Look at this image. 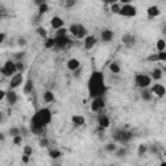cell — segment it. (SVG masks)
<instances>
[{
	"label": "cell",
	"mask_w": 166,
	"mask_h": 166,
	"mask_svg": "<svg viewBox=\"0 0 166 166\" xmlns=\"http://www.w3.org/2000/svg\"><path fill=\"white\" fill-rule=\"evenodd\" d=\"M2 17H3V14H2V10H0V20H2Z\"/></svg>",
	"instance_id": "56"
},
{
	"label": "cell",
	"mask_w": 166,
	"mask_h": 166,
	"mask_svg": "<svg viewBox=\"0 0 166 166\" xmlns=\"http://www.w3.org/2000/svg\"><path fill=\"white\" fill-rule=\"evenodd\" d=\"M79 74H81V69L78 67L77 70H74V75H75V77H79Z\"/></svg>",
	"instance_id": "51"
},
{
	"label": "cell",
	"mask_w": 166,
	"mask_h": 166,
	"mask_svg": "<svg viewBox=\"0 0 166 166\" xmlns=\"http://www.w3.org/2000/svg\"><path fill=\"white\" fill-rule=\"evenodd\" d=\"M14 57L18 60V61H22V59L25 57V52H21V53H17V55H14Z\"/></svg>",
	"instance_id": "45"
},
{
	"label": "cell",
	"mask_w": 166,
	"mask_h": 166,
	"mask_svg": "<svg viewBox=\"0 0 166 166\" xmlns=\"http://www.w3.org/2000/svg\"><path fill=\"white\" fill-rule=\"evenodd\" d=\"M96 38L94 35H87V36H84V48L86 50H91V48H94V46L96 44Z\"/></svg>",
	"instance_id": "11"
},
{
	"label": "cell",
	"mask_w": 166,
	"mask_h": 166,
	"mask_svg": "<svg viewBox=\"0 0 166 166\" xmlns=\"http://www.w3.org/2000/svg\"><path fill=\"white\" fill-rule=\"evenodd\" d=\"M50 157L53 158V160L60 158L61 157V152L60 151H56V149H52V151H50Z\"/></svg>",
	"instance_id": "32"
},
{
	"label": "cell",
	"mask_w": 166,
	"mask_h": 166,
	"mask_svg": "<svg viewBox=\"0 0 166 166\" xmlns=\"http://www.w3.org/2000/svg\"><path fill=\"white\" fill-rule=\"evenodd\" d=\"M43 99H44L46 103H52L55 100V95L52 91H46L44 94H43Z\"/></svg>",
	"instance_id": "22"
},
{
	"label": "cell",
	"mask_w": 166,
	"mask_h": 166,
	"mask_svg": "<svg viewBox=\"0 0 166 166\" xmlns=\"http://www.w3.org/2000/svg\"><path fill=\"white\" fill-rule=\"evenodd\" d=\"M147 151H148L147 145H145V144H140V145H139V149H138V155H139V157H143L145 153H147Z\"/></svg>",
	"instance_id": "27"
},
{
	"label": "cell",
	"mask_w": 166,
	"mask_h": 166,
	"mask_svg": "<svg viewBox=\"0 0 166 166\" xmlns=\"http://www.w3.org/2000/svg\"><path fill=\"white\" fill-rule=\"evenodd\" d=\"M115 151H117V149H115ZM126 152H127V151H126L125 148H122V149H119V151H117L115 155L118 156V157H122V156H125V155H126Z\"/></svg>",
	"instance_id": "44"
},
{
	"label": "cell",
	"mask_w": 166,
	"mask_h": 166,
	"mask_svg": "<svg viewBox=\"0 0 166 166\" xmlns=\"http://www.w3.org/2000/svg\"><path fill=\"white\" fill-rule=\"evenodd\" d=\"M0 71L4 77H12L13 74H16L17 70H16V63H13L12 60H8L5 61V65L3 67H0Z\"/></svg>",
	"instance_id": "3"
},
{
	"label": "cell",
	"mask_w": 166,
	"mask_h": 166,
	"mask_svg": "<svg viewBox=\"0 0 166 166\" xmlns=\"http://www.w3.org/2000/svg\"><path fill=\"white\" fill-rule=\"evenodd\" d=\"M88 92L92 99L100 97L107 92V86L104 83V75L100 71H94L88 79Z\"/></svg>",
	"instance_id": "2"
},
{
	"label": "cell",
	"mask_w": 166,
	"mask_h": 166,
	"mask_svg": "<svg viewBox=\"0 0 166 166\" xmlns=\"http://www.w3.org/2000/svg\"><path fill=\"white\" fill-rule=\"evenodd\" d=\"M5 97H7V100H8V104H10V105H14V104L17 103V94L13 91V90H10L9 92H7L5 94Z\"/></svg>",
	"instance_id": "14"
},
{
	"label": "cell",
	"mask_w": 166,
	"mask_h": 166,
	"mask_svg": "<svg viewBox=\"0 0 166 166\" xmlns=\"http://www.w3.org/2000/svg\"><path fill=\"white\" fill-rule=\"evenodd\" d=\"M84 36H87V29L83 27L82 25L79 26V30H78V34H77V38L78 39H82Z\"/></svg>",
	"instance_id": "25"
},
{
	"label": "cell",
	"mask_w": 166,
	"mask_h": 166,
	"mask_svg": "<svg viewBox=\"0 0 166 166\" xmlns=\"http://www.w3.org/2000/svg\"><path fill=\"white\" fill-rule=\"evenodd\" d=\"M23 83V75L22 73H16L10 77V83H9V88L10 90H14L17 87H20V86Z\"/></svg>",
	"instance_id": "8"
},
{
	"label": "cell",
	"mask_w": 166,
	"mask_h": 166,
	"mask_svg": "<svg viewBox=\"0 0 166 166\" xmlns=\"http://www.w3.org/2000/svg\"><path fill=\"white\" fill-rule=\"evenodd\" d=\"M53 39H55V47L57 48H66L71 43L66 35H56Z\"/></svg>",
	"instance_id": "7"
},
{
	"label": "cell",
	"mask_w": 166,
	"mask_h": 166,
	"mask_svg": "<svg viewBox=\"0 0 166 166\" xmlns=\"http://www.w3.org/2000/svg\"><path fill=\"white\" fill-rule=\"evenodd\" d=\"M22 161H23V162H29V156L23 155V157H22Z\"/></svg>",
	"instance_id": "52"
},
{
	"label": "cell",
	"mask_w": 166,
	"mask_h": 166,
	"mask_svg": "<svg viewBox=\"0 0 166 166\" xmlns=\"http://www.w3.org/2000/svg\"><path fill=\"white\" fill-rule=\"evenodd\" d=\"M104 107H105V103H104L103 97H95L94 100H92L91 103V110L92 112H99L100 109H103Z\"/></svg>",
	"instance_id": "9"
},
{
	"label": "cell",
	"mask_w": 166,
	"mask_h": 166,
	"mask_svg": "<svg viewBox=\"0 0 166 166\" xmlns=\"http://www.w3.org/2000/svg\"><path fill=\"white\" fill-rule=\"evenodd\" d=\"M34 3H35L36 5H40V4H43V3H46V0H34Z\"/></svg>",
	"instance_id": "49"
},
{
	"label": "cell",
	"mask_w": 166,
	"mask_h": 166,
	"mask_svg": "<svg viewBox=\"0 0 166 166\" xmlns=\"http://www.w3.org/2000/svg\"><path fill=\"white\" fill-rule=\"evenodd\" d=\"M152 82V78L147 74H136L135 75V83L140 88H147L149 87V84Z\"/></svg>",
	"instance_id": "4"
},
{
	"label": "cell",
	"mask_w": 166,
	"mask_h": 166,
	"mask_svg": "<svg viewBox=\"0 0 166 166\" xmlns=\"http://www.w3.org/2000/svg\"><path fill=\"white\" fill-rule=\"evenodd\" d=\"M78 67H81V63H79L78 59H70L69 61H67V69L69 70L74 71V70L78 69Z\"/></svg>",
	"instance_id": "15"
},
{
	"label": "cell",
	"mask_w": 166,
	"mask_h": 166,
	"mask_svg": "<svg viewBox=\"0 0 166 166\" xmlns=\"http://www.w3.org/2000/svg\"><path fill=\"white\" fill-rule=\"evenodd\" d=\"M109 70L112 71V73H114V74H118V73L121 71V67H119V65L117 64V63H110Z\"/></svg>",
	"instance_id": "24"
},
{
	"label": "cell",
	"mask_w": 166,
	"mask_h": 166,
	"mask_svg": "<svg viewBox=\"0 0 166 166\" xmlns=\"http://www.w3.org/2000/svg\"><path fill=\"white\" fill-rule=\"evenodd\" d=\"M97 123H99V126L101 128H107L110 125V121H109V118H108L107 115L101 114V115H99V118H97Z\"/></svg>",
	"instance_id": "13"
},
{
	"label": "cell",
	"mask_w": 166,
	"mask_h": 166,
	"mask_svg": "<svg viewBox=\"0 0 166 166\" xmlns=\"http://www.w3.org/2000/svg\"><path fill=\"white\" fill-rule=\"evenodd\" d=\"M33 90H34V82L31 79H27L25 83V87H23V92H25V94H31Z\"/></svg>",
	"instance_id": "21"
},
{
	"label": "cell",
	"mask_w": 166,
	"mask_h": 166,
	"mask_svg": "<svg viewBox=\"0 0 166 166\" xmlns=\"http://www.w3.org/2000/svg\"><path fill=\"white\" fill-rule=\"evenodd\" d=\"M5 94H7V92H4L2 88H0V101H2V100L4 99V97H5Z\"/></svg>",
	"instance_id": "47"
},
{
	"label": "cell",
	"mask_w": 166,
	"mask_h": 166,
	"mask_svg": "<svg viewBox=\"0 0 166 166\" xmlns=\"http://www.w3.org/2000/svg\"><path fill=\"white\" fill-rule=\"evenodd\" d=\"M135 36L134 35H131V34H126V35H123L122 36V43L123 44H126V46H132V44H135Z\"/></svg>",
	"instance_id": "16"
},
{
	"label": "cell",
	"mask_w": 166,
	"mask_h": 166,
	"mask_svg": "<svg viewBox=\"0 0 166 166\" xmlns=\"http://www.w3.org/2000/svg\"><path fill=\"white\" fill-rule=\"evenodd\" d=\"M105 2H107L108 4H110V5H112V4H115V3H118V0H105Z\"/></svg>",
	"instance_id": "50"
},
{
	"label": "cell",
	"mask_w": 166,
	"mask_h": 166,
	"mask_svg": "<svg viewBox=\"0 0 166 166\" xmlns=\"http://www.w3.org/2000/svg\"><path fill=\"white\" fill-rule=\"evenodd\" d=\"M151 92H152V94H155L156 96H158V97H164V96H165V92H166V90H165V87H164L162 84H158V83H156V84L152 87Z\"/></svg>",
	"instance_id": "10"
},
{
	"label": "cell",
	"mask_w": 166,
	"mask_h": 166,
	"mask_svg": "<svg viewBox=\"0 0 166 166\" xmlns=\"http://www.w3.org/2000/svg\"><path fill=\"white\" fill-rule=\"evenodd\" d=\"M52 119V113L48 108H42L36 112L30 121V131L34 135H42L44 131V127L50 125Z\"/></svg>",
	"instance_id": "1"
},
{
	"label": "cell",
	"mask_w": 166,
	"mask_h": 166,
	"mask_svg": "<svg viewBox=\"0 0 166 166\" xmlns=\"http://www.w3.org/2000/svg\"><path fill=\"white\" fill-rule=\"evenodd\" d=\"M13 143H14L16 145H18V144H21V143H22V136H21V134H20V135H16V136H13Z\"/></svg>",
	"instance_id": "39"
},
{
	"label": "cell",
	"mask_w": 166,
	"mask_h": 166,
	"mask_svg": "<svg viewBox=\"0 0 166 166\" xmlns=\"http://www.w3.org/2000/svg\"><path fill=\"white\" fill-rule=\"evenodd\" d=\"M147 13H148V17L153 18V17H157L160 13H161V10H160V8L156 7V5H152V7H149L148 9H147Z\"/></svg>",
	"instance_id": "17"
},
{
	"label": "cell",
	"mask_w": 166,
	"mask_h": 166,
	"mask_svg": "<svg viewBox=\"0 0 166 166\" xmlns=\"http://www.w3.org/2000/svg\"><path fill=\"white\" fill-rule=\"evenodd\" d=\"M18 44H20V46H25L26 44V39L25 38H20V39H18Z\"/></svg>",
	"instance_id": "46"
},
{
	"label": "cell",
	"mask_w": 166,
	"mask_h": 166,
	"mask_svg": "<svg viewBox=\"0 0 166 166\" xmlns=\"http://www.w3.org/2000/svg\"><path fill=\"white\" fill-rule=\"evenodd\" d=\"M157 55H158V60L160 61H166V52L161 51V52H158Z\"/></svg>",
	"instance_id": "41"
},
{
	"label": "cell",
	"mask_w": 166,
	"mask_h": 166,
	"mask_svg": "<svg viewBox=\"0 0 166 166\" xmlns=\"http://www.w3.org/2000/svg\"><path fill=\"white\" fill-rule=\"evenodd\" d=\"M118 2H121V3H123V4H128L131 2V0H118Z\"/></svg>",
	"instance_id": "53"
},
{
	"label": "cell",
	"mask_w": 166,
	"mask_h": 166,
	"mask_svg": "<svg viewBox=\"0 0 166 166\" xmlns=\"http://www.w3.org/2000/svg\"><path fill=\"white\" fill-rule=\"evenodd\" d=\"M152 78H153V79H156V81H160V79L162 78V69L157 67V69L153 70V73H152Z\"/></svg>",
	"instance_id": "23"
},
{
	"label": "cell",
	"mask_w": 166,
	"mask_h": 166,
	"mask_svg": "<svg viewBox=\"0 0 166 166\" xmlns=\"http://www.w3.org/2000/svg\"><path fill=\"white\" fill-rule=\"evenodd\" d=\"M118 14L123 16V17H134V16H136V8L131 4H123V7H121Z\"/></svg>",
	"instance_id": "6"
},
{
	"label": "cell",
	"mask_w": 166,
	"mask_h": 166,
	"mask_svg": "<svg viewBox=\"0 0 166 166\" xmlns=\"http://www.w3.org/2000/svg\"><path fill=\"white\" fill-rule=\"evenodd\" d=\"M31 153H33V148L30 145H26L25 148H23V155H26V156H31Z\"/></svg>",
	"instance_id": "38"
},
{
	"label": "cell",
	"mask_w": 166,
	"mask_h": 166,
	"mask_svg": "<svg viewBox=\"0 0 166 166\" xmlns=\"http://www.w3.org/2000/svg\"><path fill=\"white\" fill-rule=\"evenodd\" d=\"M44 47L47 50H50V48H53L55 47V39L53 38H50V39H46V43H44Z\"/></svg>",
	"instance_id": "31"
},
{
	"label": "cell",
	"mask_w": 166,
	"mask_h": 166,
	"mask_svg": "<svg viewBox=\"0 0 166 166\" xmlns=\"http://www.w3.org/2000/svg\"><path fill=\"white\" fill-rule=\"evenodd\" d=\"M36 33H38V35L42 36L43 39H47V31H46L44 27H38L36 29Z\"/></svg>",
	"instance_id": "33"
},
{
	"label": "cell",
	"mask_w": 166,
	"mask_h": 166,
	"mask_svg": "<svg viewBox=\"0 0 166 166\" xmlns=\"http://www.w3.org/2000/svg\"><path fill=\"white\" fill-rule=\"evenodd\" d=\"M71 122L75 126H83L86 123V119H84L83 115H73L71 117Z\"/></svg>",
	"instance_id": "19"
},
{
	"label": "cell",
	"mask_w": 166,
	"mask_h": 166,
	"mask_svg": "<svg viewBox=\"0 0 166 166\" xmlns=\"http://www.w3.org/2000/svg\"><path fill=\"white\" fill-rule=\"evenodd\" d=\"M23 69H25V65H23L22 61H17V63H16V70H17V73H22Z\"/></svg>",
	"instance_id": "35"
},
{
	"label": "cell",
	"mask_w": 166,
	"mask_h": 166,
	"mask_svg": "<svg viewBox=\"0 0 166 166\" xmlns=\"http://www.w3.org/2000/svg\"><path fill=\"white\" fill-rule=\"evenodd\" d=\"M75 3H77V0H63V7L69 9V8L74 7Z\"/></svg>",
	"instance_id": "26"
},
{
	"label": "cell",
	"mask_w": 166,
	"mask_h": 166,
	"mask_svg": "<svg viewBox=\"0 0 166 166\" xmlns=\"http://www.w3.org/2000/svg\"><path fill=\"white\" fill-rule=\"evenodd\" d=\"M5 140V136H4V134L0 132V141H4Z\"/></svg>",
	"instance_id": "54"
},
{
	"label": "cell",
	"mask_w": 166,
	"mask_h": 166,
	"mask_svg": "<svg viewBox=\"0 0 166 166\" xmlns=\"http://www.w3.org/2000/svg\"><path fill=\"white\" fill-rule=\"evenodd\" d=\"M2 121H3V113L0 112V122H2Z\"/></svg>",
	"instance_id": "55"
},
{
	"label": "cell",
	"mask_w": 166,
	"mask_h": 166,
	"mask_svg": "<svg viewBox=\"0 0 166 166\" xmlns=\"http://www.w3.org/2000/svg\"><path fill=\"white\" fill-rule=\"evenodd\" d=\"M165 48H166V42L164 39H160L157 42V50L158 52H161V51H165Z\"/></svg>",
	"instance_id": "29"
},
{
	"label": "cell",
	"mask_w": 166,
	"mask_h": 166,
	"mask_svg": "<svg viewBox=\"0 0 166 166\" xmlns=\"http://www.w3.org/2000/svg\"><path fill=\"white\" fill-rule=\"evenodd\" d=\"M38 7H39V16L44 14V13H47V12H48V4L47 3H43V4L38 5Z\"/></svg>",
	"instance_id": "28"
},
{
	"label": "cell",
	"mask_w": 166,
	"mask_h": 166,
	"mask_svg": "<svg viewBox=\"0 0 166 166\" xmlns=\"http://www.w3.org/2000/svg\"><path fill=\"white\" fill-rule=\"evenodd\" d=\"M51 26H52V29H56V30L60 29V27H63L64 26V20L57 17V16H55V17H52V20H51Z\"/></svg>",
	"instance_id": "12"
},
{
	"label": "cell",
	"mask_w": 166,
	"mask_h": 166,
	"mask_svg": "<svg viewBox=\"0 0 166 166\" xmlns=\"http://www.w3.org/2000/svg\"><path fill=\"white\" fill-rule=\"evenodd\" d=\"M119 9H121V7L118 5V3L110 5V12H112L113 14H118V13H119Z\"/></svg>",
	"instance_id": "30"
},
{
	"label": "cell",
	"mask_w": 166,
	"mask_h": 166,
	"mask_svg": "<svg viewBox=\"0 0 166 166\" xmlns=\"http://www.w3.org/2000/svg\"><path fill=\"white\" fill-rule=\"evenodd\" d=\"M148 61H152V63H156V61H160L158 60V55H151V56H148Z\"/></svg>",
	"instance_id": "42"
},
{
	"label": "cell",
	"mask_w": 166,
	"mask_h": 166,
	"mask_svg": "<svg viewBox=\"0 0 166 166\" xmlns=\"http://www.w3.org/2000/svg\"><path fill=\"white\" fill-rule=\"evenodd\" d=\"M48 143H50V141H48V139H46V138H43V139H40V147H43V148H46V147H48Z\"/></svg>",
	"instance_id": "43"
},
{
	"label": "cell",
	"mask_w": 166,
	"mask_h": 166,
	"mask_svg": "<svg viewBox=\"0 0 166 166\" xmlns=\"http://www.w3.org/2000/svg\"><path fill=\"white\" fill-rule=\"evenodd\" d=\"M79 26H81V25H71V26H70V29L67 30V31H69L70 34H73L74 36H77L78 30H79Z\"/></svg>",
	"instance_id": "34"
},
{
	"label": "cell",
	"mask_w": 166,
	"mask_h": 166,
	"mask_svg": "<svg viewBox=\"0 0 166 166\" xmlns=\"http://www.w3.org/2000/svg\"><path fill=\"white\" fill-rule=\"evenodd\" d=\"M147 88H148V87H147ZM147 88H141V90H143V91H141V99L145 100V101H151L153 94L149 90H147Z\"/></svg>",
	"instance_id": "20"
},
{
	"label": "cell",
	"mask_w": 166,
	"mask_h": 166,
	"mask_svg": "<svg viewBox=\"0 0 166 166\" xmlns=\"http://www.w3.org/2000/svg\"><path fill=\"white\" fill-rule=\"evenodd\" d=\"M113 138L114 140L117 141H121V143H126V141H128L131 138H132V132L127 131V130H118L115 131L113 134Z\"/></svg>",
	"instance_id": "5"
},
{
	"label": "cell",
	"mask_w": 166,
	"mask_h": 166,
	"mask_svg": "<svg viewBox=\"0 0 166 166\" xmlns=\"http://www.w3.org/2000/svg\"><path fill=\"white\" fill-rule=\"evenodd\" d=\"M20 134H21V130H20V128H17V127H12L9 130L10 136H16V135H20Z\"/></svg>",
	"instance_id": "36"
},
{
	"label": "cell",
	"mask_w": 166,
	"mask_h": 166,
	"mask_svg": "<svg viewBox=\"0 0 166 166\" xmlns=\"http://www.w3.org/2000/svg\"><path fill=\"white\" fill-rule=\"evenodd\" d=\"M115 149H117V147L113 143H109L105 145V151H108V152H115Z\"/></svg>",
	"instance_id": "37"
},
{
	"label": "cell",
	"mask_w": 166,
	"mask_h": 166,
	"mask_svg": "<svg viewBox=\"0 0 166 166\" xmlns=\"http://www.w3.org/2000/svg\"><path fill=\"white\" fill-rule=\"evenodd\" d=\"M66 33H67V29H65V27L63 26V27L57 29V33H56V35H66Z\"/></svg>",
	"instance_id": "40"
},
{
	"label": "cell",
	"mask_w": 166,
	"mask_h": 166,
	"mask_svg": "<svg viewBox=\"0 0 166 166\" xmlns=\"http://www.w3.org/2000/svg\"><path fill=\"white\" fill-rule=\"evenodd\" d=\"M113 36H114V34H113V31L112 30H104V31L101 33V39H103V42H110L113 39Z\"/></svg>",
	"instance_id": "18"
},
{
	"label": "cell",
	"mask_w": 166,
	"mask_h": 166,
	"mask_svg": "<svg viewBox=\"0 0 166 166\" xmlns=\"http://www.w3.org/2000/svg\"><path fill=\"white\" fill-rule=\"evenodd\" d=\"M5 36H7V35H5L4 33H0V44H2V43L4 42V39H5Z\"/></svg>",
	"instance_id": "48"
}]
</instances>
